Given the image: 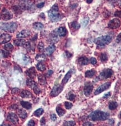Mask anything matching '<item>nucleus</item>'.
<instances>
[{
  "instance_id": "13d9d810",
  "label": "nucleus",
  "mask_w": 121,
  "mask_h": 126,
  "mask_svg": "<svg viewBox=\"0 0 121 126\" xmlns=\"http://www.w3.org/2000/svg\"><path fill=\"white\" fill-rule=\"evenodd\" d=\"M107 1H113V0H107Z\"/></svg>"
},
{
  "instance_id": "f8f14e48",
  "label": "nucleus",
  "mask_w": 121,
  "mask_h": 126,
  "mask_svg": "<svg viewBox=\"0 0 121 126\" xmlns=\"http://www.w3.org/2000/svg\"><path fill=\"white\" fill-rule=\"evenodd\" d=\"M7 120L10 122L12 123L16 124L18 122V117L15 114L13 113H11L8 114L7 115Z\"/></svg>"
},
{
  "instance_id": "7ed1b4c3",
  "label": "nucleus",
  "mask_w": 121,
  "mask_h": 126,
  "mask_svg": "<svg viewBox=\"0 0 121 126\" xmlns=\"http://www.w3.org/2000/svg\"><path fill=\"white\" fill-rule=\"evenodd\" d=\"M112 40L111 37L109 35H105V36H101L97 38L95 40V43L98 47L103 48L109 44L112 41Z\"/></svg>"
},
{
  "instance_id": "393cba45",
  "label": "nucleus",
  "mask_w": 121,
  "mask_h": 126,
  "mask_svg": "<svg viewBox=\"0 0 121 126\" xmlns=\"http://www.w3.org/2000/svg\"><path fill=\"white\" fill-rule=\"evenodd\" d=\"M36 68L40 71H44L46 69V66H45V65L43 63L40 62L39 63H38V65H36Z\"/></svg>"
},
{
  "instance_id": "4be33fe9",
  "label": "nucleus",
  "mask_w": 121,
  "mask_h": 126,
  "mask_svg": "<svg viewBox=\"0 0 121 126\" xmlns=\"http://www.w3.org/2000/svg\"><path fill=\"white\" fill-rule=\"evenodd\" d=\"M56 112H57V114H58L59 116L60 117L63 116L66 113L65 110L63 109H62L60 106H58L57 108H56Z\"/></svg>"
},
{
  "instance_id": "49530a36",
  "label": "nucleus",
  "mask_w": 121,
  "mask_h": 126,
  "mask_svg": "<svg viewBox=\"0 0 121 126\" xmlns=\"http://www.w3.org/2000/svg\"><path fill=\"white\" fill-rule=\"evenodd\" d=\"M51 118L53 121H55L57 119V117H56V114H51Z\"/></svg>"
},
{
  "instance_id": "de8ad7c7",
  "label": "nucleus",
  "mask_w": 121,
  "mask_h": 126,
  "mask_svg": "<svg viewBox=\"0 0 121 126\" xmlns=\"http://www.w3.org/2000/svg\"><path fill=\"white\" fill-rule=\"evenodd\" d=\"M40 124L41 125H44L45 124V119L44 117H43L40 120Z\"/></svg>"
},
{
  "instance_id": "37998d69",
  "label": "nucleus",
  "mask_w": 121,
  "mask_h": 126,
  "mask_svg": "<svg viewBox=\"0 0 121 126\" xmlns=\"http://www.w3.org/2000/svg\"><path fill=\"white\" fill-rule=\"evenodd\" d=\"M116 41H117V42L118 43H121V33L118 35L117 37Z\"/></svg>"
},
{
  "instance_id": "a19ab883",
  "label": "nucleus",
  "mask_w": 121,
  "mask_h": 126,
  "mask_svg": "<svg viewBox=\"0 0 121 126\" xmlns=\"http://www.w3.org/2000/svg\"><path fill=\"white\" fill-rule=\"evenodd\" d=\"M90 63H91V64L93 65H95L97 63V60H96L95 58H94V57L91 58V59H90Z\"/></svg>"
},
{
  "instance_id": "bb28decb",
  "label": "nucleus",
  "mask_w": 121,
  "mask_h": 126,
  "mask_svg": "<svg viewBox=\"0 0 121 126\" xmlns=\"http://www.w3.org/2000/svg\"><path fill=\"white\" fill-rule=\"evenodd\" d=\"M18 114L19 117L23 119H25L26 117H27V113H26V111L23 110V109H20L18 111Z\"/></svg>"
},
{
  "instance_id": "864d4df0",
  "label": "nucleus",
  "mask_w": 121,
  "mask_h": 126,
  "mask_svg": "<svg viewBox=\"0 0 121 126\" xmlns=\"http://www.w3.org/2000/svg\"><path fill=\"white\" fill-rule=\"evenodd\" d=\"M66 56H67V57L68 58H70V57H71L72 56V54H71L70 53H69V52H66Z\"/></svg>"
},
{
  "instance_id": "052dcab7",
  "label": "nucleus",
  "mask_w": 121,
  "mask_h": 126,
  "mask_svg": "<svg viewBox=\"0 0 121 126\" xmlns=\"http://www.w3.org/2000/svg\"><path fill=\"white\" fill-rule=\"evenodd\" d=\"M0 19H1V16H0Z\"/></svg>"
},
{
  "instance_id": "b1692460",
  "label": "nucleus",
  "mask_w": 121,
  "mask_h": 126,
  "mask_svg": "<svg viewBox=\"0 0 121 126\" xmlns=\"http://www.w3.org/2000/svg\"><path fill=\"white\" fill-rule=\"evenodd\" d=\"M21 105L23 108H25L26 109H29L32 108V104L29 103L28 102H25V101H22L21 102Z\"/></svg>"
},
{
  "instance_id": "58836bf2",
  "label": "nucleus",
  "mask_w": 121,
  "mask_h": 126,
  "mask_svg": "<svg viewBox=\"0 0 121 126\" xmlns=\"http://www.w3.org/2000/svg\"><path fill=\"white\" fill-rule=\"evenodd\" d=\"M89 21V18H85V19H84V20L82 21V26H83L84 27H85V26L88 24Z\"/></svg>"
},
{
  "instance_id": "e433bc0d",
  "label": "nucleus",
  "mask_w": 121,
  "mask_h": 126,
  "mask_svg": "<svg viewBox=\"0 0 121 126\" xmlns=\"http://www.w3.org/2000/svg\"><path fill=\"white\" fill-rule=\"evenodd\" d=\"M65 107L66 109H70L72 107V104L70 103V102H66L65 103Z\"/></svg>"
},
{
  "instance_id": "2f4dec72",
  "label": "nucleus",
  "mask_w": 121,
  "mask_h": 126,
  "mask_svg": "<svg viewBox=\"0 0 121 126\" xmlns=\"http://www.w3.org/2000/svg\"><path fill=\"white\" fill-rule=\"evenodd\" d=\"M100 60H101V62L104 63L106 62L108 60V56L106 53H102L100 56Z\"/></svg>"
},
{
  "instance_id": "1a4fd4ad",
  "label": "nucleus",
  "mask_w": 121,
  "mask_h": 126,
  "mask_svg": "<svg viewBox=\"0 0 121 126\" xmlns=\"http://www.w3.org/2000/svg\"><path fill=\"white\" fill-rule=\"evenodd\" d=\"M121 26V21L119 20L118 19H114L113 20H110L109 22L108 26L109 28L110 29H117V28H118L119 26Z\"/></svg>"
},
{
  "instance_id": "c9c22d12",
  "label": "nucleus",
  "mask_w": 121,
  "mask_h": 126,
  "mask_svg": "<svg viewBox=\"0 0 121 126\" xmlns=\"http://www.w3.org/2000/svg\"><path fill=\"white\" fill-rule=\"evenodd\" d=\"M24 47H25V48L26 49L28 50H30L32 49V45H31V44L29 42H26L25 43Z\"/></svg>"
},
{
  "instance_id": "f3484780",
  "label": "nucleus",
  "mask_w": 121,
  "mask_h": 126,
  "mask_svg": "<svg viewBox=\"0 0 121 126\" xmlns=\"http://www.w3.org/2000/svg\"><path fill=\"white\" fill-rule=\"evenodd\" d=\"M26 73L29 77H30V78H34L35 75H36V71L34 67H32L29 69L26 72Z\"/></svg>"
},
{
  "instance_id": "cd10ccee",
  "label": "nucleus",
  "mask_w": 121,
  "mask_h": 126,
  "mask_svg": "<svg viewBox=\"0 0 121 126\" xmlns=\"http://www.w3.org/2000/svg\"><path fill=\"white\" fill-rule=\"evenodd\" d=\"M118 106V104L116 102H112L109 103V108L110 110H114L116 109Z\"/></svg>"
},
{
  "instance_id": "bf43d9fd",
  "label": "nucleus",
  "mask_w": 121,
  "mask_h": 126,
  "mask_svg": "<svg viewBox=\"0 0 121 126\" xmlns=\"http://www.w3.org/2000/svg\"><path fill=\"white\" fill-rule=\"evenodd\" d=\"M120 118H121V114H120Z\"/></svg>"
},
{
  "instance_id": "a18cd8bd",
  "label": "nucleus",
  "mask_w": 121,
  "mask_h": 126,
  "mask_svg": "<svg viewBox=\"0 0 121 126\" xmlns=\"http://www.w3.org/2000/svg\"><path fill=\"white\" fill-rule=\"evenodd\" d=\"M110 95H111V93H110V92H108V93H106L105 94H104V95L103 96V98L108 99V98L110 97Z\"/></svg>"
},
{
  "instance_id": "aec40b11",
  "label": "nucleus",
  "mask_w": 121,
  "mask_h": 126,
  "mask_svg": "<svg viewBox=\"0 0 121 126\" xmlns=\"http://www.w3.org/2000/svg\"><path fill=\"white\" fill-rule=\"evenodd\" d=\"M95 74L96 71L95 70H93V69H91V70L87 71L86 72H85V77L87 78H92L95 75Z\"/></svg>"
},
{
  "instance_id": "a211bd4d",
  "label": "nucleus",
  "mask_w": 121,
  "mask_h": 126,
  "mask_svg": "<svg viewBox=\"0 0 121 126\" xmlns=\"http://www.w3.org/2000/svg\"><path fill=\"white\" fill-rule=\"evenodd\" d=\"M57 34L60 37H65L66 35V34H67V30H66L65 28L60 27L57 29Z\"/></svg>"
},
{
  "instance_id": "a878e982",
  "label": "nucleus",
  "mask_w": 121,
  "mask_h": 126,
  "mask_svg": "<svg viewBox=\"0 0 121 126\" xmlns=\"http://www.w3.org/2000/svg\"><path fill=\"white\" fill-rule=\"evenodd\" d=\"M33 28L36 30H40L44 28V25L40 23H35L33 24Z\"/></svg>"
},
{
  "instance_id": "09e8293b",
  "label": "nucleus",
  "mask_w": 121,
  "mask_h": 126,
  "mask_svg": "<svg viewBox=\"0 0 121 126\" xmlns=\"http://www.w3.org/2000/svg\"><path fill=\"white\" fill-rule=\"evenodd\" d=\"M34 125H35V123L33 120H30V121L29 122V123H28V126H34Z\"/></svg>"
},
{
  "instance_id": "6e6552de",
  "label": "nucleus",
  "mask_w": 121,
  "mask_h": 126,
  "mask_svg": "<svg viewBox=\"0 0 121 126\" xmlns=\"http://www.w3.org/2000/svg\"><path fill=\"white\" fill-rule=\"evenodd\" d=\"M110 85H111V84H110V82L105 83V84L100 86L95 90L94 94H95V95H97L100 94V93H101L102 92L104 91L105 90L108 89L110 87Z\"/></svg>"
},
{
  "instance_id": "4c0bfd02",
  "label": "nucleus",
  "mask_w": 121,
  "mask_h": 126,
  "mask_svg": "<svg viewBox=\"0 0 121 126\" xmlns=\"http://www.w3.org/2000/svg\"><path fill=\"white\" fill-rule=\"evenodd\" d=\"M44 44L42 42H40L39 44L38 45V48L40 51H42V50H44Z\"/></svg>"
},
{
  "instance_id": "dca6fc26",
  "label": "nucleus",
  "mask_w": 121,
  "mask_h": 126,
  "mask_svg": "<svg viewBox=\"0 0 121 126\" xmlns=\"http://www.w3.org/2000/svg\"><path fill=\"white\" fill-rule=\"evenodd\" d=\"M72 74V70H70L69 72L66 73V75L65 76L64 78H63L62 81V85H64L65 84H66V83L68 82V81L69 80V79L71 78Z\"/></svg>"
},
{
  "instance_id": "c85d7f7f",
  "label": "nucleus",
  "mask_w": 121,
  "mask_h": 126,
  "mask_svg": "<svg viewBox=\"0 0 121 126\" xmlns=\"http://www.w3.org/2000/svg\"><path fill=\"white\" fill-rule=\"evenodd\" d=\"M38 80H39V82L40 83V84L42 85H45L46 84V79L45 77H44V76L42 75H40L38 76Z\"/></svg>"
},
{
  "instance_id": "72a5a7b5",
  "label": "nucleus",
  "mask_w": 121,
  "mask_h": 126,
  "mask_svg": "<svg viewBox=\"0 0 121 126\" xmlns=\"http://www.w3.org/2000/svg\"><path fill=\"white\" fill-rule=\"evenodd\" d=\"M71 26L73 29H75V30H77V29H79L80 27V25L76 21H74L73 22V23H72Z\"/></svg>"
},
{
  "instance_id": "f03ea898",
  "label": "nucleus",
  "mask_w": 121,
  "mask_h": 126,
  "mask_svg": "<svg viewBox=\"0 0 121 126\" xmlns=\"http://www.w3.org/2000/svg\"><path fill=\"white\" fill-rule=\"evenodd\" d=\"M48 16H49L50 20L52 21L55 22L57 21L60 20V16L59 13V8L58 6L57 5H54L51 8L48 12Z\"/></svg>"
},
{
  "instance_id": "20e7f679",
  "label": "nucleus",
  "mask_w": 121,
  "mask_h": 126,
  "mask_svg": "<svg viewBox=\"0 0 121 126\" xmlns=\"http://www.w3.org/2000/svg\"><path fill=\"white\" fill-rule=\"evenodd\" d=\"M26 84L28 86L31 87L34 90V91L36 94H39L40 93V90L38 87L37 84L33 80L32 78H29L27 80Z\"/></svg>"
},
{
  "instance_id": "4d7b16f0",
  "label": "nucleus",
  "mask_w": 121,
  "mask_h": 126,
  "mask_svg": "<svg viewBox=\"0 0 121 126\" xmlns=\"http://www.w3.org/2000/svg\"><path fill=\"white\" fill-rule=\"evenodd\" d=\"M119 5L121 7V0H119Z\"/></svg>"
},
{
  "instance_id": "ddd939ff",
  "label": "nucleus",
  "mask_w": 121,
  "mask_h": 126,
  "mask_svg": "<svg viewBox=\"0 0 121 126\" xmlns=\"http://www.w3.org/2000/svg\"><path fill=\"white\" fill-rule=\"evenodd\" d=\"M93 90V86L90 84H88L84 87V92L85 96H88L91 94Z\"/></svg>"
},
{
  "instance_id": "9d476101",
  "label": "nucleus",
  "mask_w": 121,
  "mask_h": 126,
  "mask_svg": "<svg viewBox=\"0 0 121 126\" xmlns=\"http://www.w3.org/2000/svg\"><path fill=\"white\" fill-rule=\"evenodd\" d=\"M1 15L2 19L5 21L9 20L12 17V14L8 10H7L6 8H4L2 10Z\"/></svg>"
},
{
  "instance_id": "6e6d98bb",
  "label": "nucleus",
  "mask_w": 121,
  "mask_h": 126,
  "mask_svg": "<svg viewBox=\"0 0 121 126\" xmlns=\"http://www.w3.org/2000/svg\"><path fill=\"white\" fill-rule=\"evenodd\" d=\"M93 1V0H86V2L87 3H88V4H91Z\"/></svg>"
},
{
  "instance_id": "f257e3e1",
  "label": "nucleus",
  "mask_w": 121,
  "mask_h": 126,
  "mask_svg": "<svg viewBox=\"0 0 121 126\" xmlns=\"http://www.w3.org/2000/svg\"><path fill=\"white\" fill-rule=\"evenodd\" d=\"M109 116L110 114L108 113L100 110H95L91 113L89 117L91 121H105V120L107 119Z\"/></svg>"
},
{
  "instance_id": "39448f33",
  "label": "nucleus",
  "mask_w": 121,
  "mask_h": 126,
  "mask_svg": "<svg viewBox=\"0 0 121 126\" xmlns=\"http://www.w3.org/2000/svg\"><path fill=\"white\" fill-rule=\"evenodd\" d=\"M17 28V25L15 23H10L5 24L2 26V29L6 32L12 33L16 30Z\"/></svg>"
},
{
  "instance_id": "f704fd0d",
  "label": "nucleus",
  "mask_w": 121,
  "mask_h": 126,
  "mask_svg": "<svg viewBox=\"0 0 121 126\" xmlns=\"http://www.w3.org/2000/svg\"><path fill=\"white\" fill-rule=\"evenodd\" d=\"M75 97H76V96H75V95L73 94V93H71V92L69 93V94H68V95H67V99H69V100H71V101L74 100V99H75Z\"/></svg>"
},
{
  "instance_id": "603ef678",
  "label": "nucleus",
  "mask_w": 121,
  "mask_h": 126,
  "mask_svg": "<svg viewBox=\"0 0 121 126\" xmlns=\"http://www.w3.org/2000/svg\"><path fill=\"white\" fill-rule=\"evenodd\" d=\"M84 126H93V124L92 123H91L90 122H86V123H84L83 124Z\"/></svg>"
},
{
  "instance_id": "6ab92c4d",
  "label": "nucleus",
  "mask_w": 121,
  "mask_h": 126,
  "mask_svg": "<svg viewBox=\"0 0 121 126\" xmlns=\"http://www.w3.org/2000/svg\"><path fill=\"white\" fill-rule=\"evenodd\" d=\"M79 63L81 65H88L89 62V61L88 59V58L86 57H82L79 58V60H78Z\"/></svg>"
},
{
  "instance_id": "423d86ee",
  "label": "nucleus",
  "mask_w": 121,
  "mask_h": 126,
  "mask_svg": "<svg viewBox=\"0 0 121 126\" xmlns=\"http://www.w3.org/2000/svg\"><path fill=\"white\" fill-rule=\"evenodd\" d=\"M113 71L111 69H105L101 72L99 76V78L101 79H107L110 78L113 75Z\"/></svg>"
},
{
  "instance_id": "79ce46f5",
  "label": "nucleus",
  "mask_w": 121,
  "mask_h": 126,
  "mask_svg": "<svg viewBox=\"0 0 121 126\" xmlns=\"http://www.w3.org/2000/svg\"><path fill=\"white\" fill-rule=\"evenodd\" d=\"M2 52L4 57H7L9 56V53H8V51H7V50H2Z\"/></svg>"
},
{
  "instance_id": "3c124183",
  "label": "nucleus",
  "mask_w": 121,
  "mask_h": 126,
  "mask_svg": "<svg viewBox=\"0 0 121 126\" xmlns=\"http://www.w3.org/2000/svg\"><path fill=\"white\" fill-rule=\"evenodd\" d=\"M53 71H52V70H49V71H48V72H47V76H48V77L51 76L53 74Z\"/></svg>"
},
{
  "instance_id": "5fc2aeb1",
  "label": "nucleus",
  "mask_w": 121,
  "mask_h": 126,
  "mask_svg": "<svg viewBox=\"0 0 121 126\" xmlns=\"http://www.w3.org/2000/svg\"><path fill=\"white\" fill-rule=\"evenodd\" d=\"M24 60L25 61H26V62L29 61V59L28 58L26 57V56H24Z\"/></svg>"
},
{
  "instance_id": "c756f323",
  "label": "nucleus",
  "mask_w": 121,
  "mask_h": 126,
  "mask_svg": "<svg viewBox=\"0 0 121 126\" xmlns=\"http://www.w3.org/2000/svg\"><path fill=\"white\" fill-rule=\"evenodd\" d=\"M36 60L39 62H43L46 60L45 54H38L36 57Z\"/></svg>"
},
{
  "instance_id": "0eeeda50",
  "label": "nucleus",
  "mask_w": 121,
  "mask_h": 126,
  "mask_svg": "<svg viewBox=\"0 0 121 126\" xmlns=\"http://www.w3.org/2000/svg\"><path fill=\"white\" fill-rule=\"evenodd\" d=\"M63 89V85H55L53 88L51 93V95L53 97H55V96L58 95L59 94L61 93Z\"/></svg>"
},
{
  "instance_id": "9b49d317",
  "label": "nucleus",
  "mask_w": 121,
  "mask_h": 126,
  "mask_svg": "<svg viewBox=\"0 0 121 126\" xmlns=\"http://www.w3.org/2000/svg\"><path fill=\"white\" fill-rule=\"evenodd\" d=\"M11 39V36L8 34H3L0 35V44H5Z\"/></svg>"
},
{
  "instance_id": "8fccbe9b",
  "label": "nucleus",
  "mask_w": 121,
  "mask_h": 126,
  "mask_svg": "<svg viewBox=\"0 0 121 126\" xmlns=\"http://www.w3.org/2000/svg\"><path fill=\"white\" fill-rule=\"evenodd\" d=\"M44 5V2L40 3V4H38V5H37V7H38V8H42V7H43Z\"/></svg>"
},
{
  "instance_id": "7c9ffc66",
  "label": "nucleus",
  "mask_w": 121,
  "mask_h": 126,
  "mask_svg": "<svg viewBox=\"0 0 121 126\" xmlns=\"http://www.w3.org/2000/svg\"><path fill=\"white\" fill-rule=\"evenodd\" d=\"M43 113H44L43 109H42V108H39V109H37V110H36V111H35L34 114V115H35L36 117H39L41 115H42Z\"/></svg>"
},
{
  "instance_id": "5701e85b",
  "label": "nucleus",
  "mask_w": 121,
  "mask_h": 126,
  "mask_svg": "<svg viewBox=\"0 0 121 126\" xmlns=\"http://www.w3.org/2000/svg\"><path fill=\"white\" fill-rule=\"evenodd\" d=\"M21 96L22 98H30L32 96V94L30 92H29L28 90H23L21 93Z\"/></svg>"
},
{
  "instance_id": "412c9836",
  "label": "nucleus",
  "mask_w": 121,
  "mask_h": 126,
  "mask_svg": "<svg viewBox=\"0 0 121 126\" xmlns=\"http://www.w3.org/2000/svg\"><path fill=\"white\" fill-rule=\"evenodd\" d=\"M25 41L24 39H19L17 40H15L14 41V44L16 46H19V47H21V46L24 45L25 43Z\"/></svg>"
},
{
  "instance_id": "2eb2a0df",
  "label": "nucleus",
  "mask_w": 121,
  "mask_h": 126,
  "mask_svg": "<svg viewBox=\"0 0 121 126\" xmlns=\"http://www.w3.org/2000/svg\"><path fill=\"white\" fill-rule=\"evenodd\" d=\"M55 49H56L55 46L53 45H50L44 49V54L47 56H51V54L54 52Z\"/></svg>"
},
{
  "instance_id": "473e14b6",
  "label": "nucleus",
  "mask_w": 121,
  "mask_h": 126,
  "mask_svg": "<svg viewBox=\"0 0 121 126\" xmlns=\"http://www.w3.org/2000/svg\"><path fill=\"white\" fill-rule=\"evenodd\" d=\"M4 48H5V49L6 50H7V51H12V50H13V49H14V47H13V45H12L11 44H6V45L4 46Z\"/></svg>"
},
{
  "instance_id": "c03bdc74",
  "label": "nucleus",
  "mask_w": 121,
  "mask_h": 126,
  "mask_svg": "<svg viewBox=\"0 0 121 126\" xmlns=\"http://www.w3.org/2000/svg\"><path fill=\"white\" fill-rule=\"evenodd\" d=\"M114 15L117 17L121 18V11H117L115 12Z\"/></svg>"
},
{
  "instance_id": "4468645a",
  "label": "nucleus",
  "mask_w": 121,
  "mask_h": 126,
  "mask_svg": "<svg viewBox=\"0 0 121 126\" xmlns=\"http://www.w3.org/2000/svg\"><path fill=\"white\" fill-rule=\"evenodd\" d=\"M31 35L30 31L29 30H23L20 32L17 35V38L19 39H22L24 38H27Z\"/></svg>"
},
{
  "instance_id": "ea45409f",
  "label": "nucleus",
  "mask_w": 121,
  "mask_h": 126,
  "mask_svg": "<svg viewBox=\"0 0 121 126\" xmlns=\"http://www.w3.org/2000/svg\"><path fill=\"white\" fill-rule=\"evenodd\" d=\"M65 126H75V123L74 121H68L63 124Z\"/></svg>"
}]
</instances>
